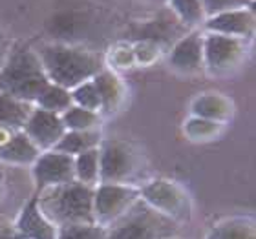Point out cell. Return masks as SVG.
Segmentation results:
<instances>
[{
  "instance_id": "obj_3",
  "label": "cell",
  "mask_w": 256,
  "mask_h": 239,
  "mask_svg": "<svg viewBox=\"0 0 256 239\" xmlns=\"http://www.w3.org/2000/svg\"><path fill=\"white\" fill-rule=\"evenodd\" d=\"M50 84L37 55V49L26 44L13 46L10 57L0 68V93L11 95L35 106L37 97Z\"/></svg>"
},
{
  "instance_id": "obj_26",
  "label": "cell",
  "mask_w": 256,
  "mask_h": 239,
  "mask_svg": "<svg viewBox=\"0 0 256 239\" xmlns=\"http://www.w3.org/2000/svg\"><path fill=\"white\" fill-rule=\"evenodd\" d=\"M72 93V102L75 106L90 110V112L101 113V101H99V93H97L96 86L92 80H86L82 84L75 86L74 90H70Z\"/></svg>"
},
{
  "instance_id": "obj_5",
  "label": "cell",
  "mask_w": 256,
  "mask_h": 239,
  "mask_svg": "<svg viewBox=\"0 0 256 239\" xmlns=\"http://www.w3.org/2000/svg\"><path fill=\"white\" fill-rule=\"evenodd\" d=\"M178 227L180 225L138 199L121 218L106 227V232L108 239H163L176 236Z\"/></svg>"
},
{
  "instance_id": "obj_33",
  "label": "cell",
  "mask_w": 256,
  "mask_h": 239,
  "mask_svg": "<svg viewBox=\"0 0 256 239\" xmlns=\"http://www.w3.org/2000/svg\"><path fill=\"white\" fill-rule=\"evenodd\" d=\"M163 239H182V238H178V236H168V238H163Z\"/></svg>"
},
{
  "instance_id": "obj_2",
  "label": "cell",
  "mask_w": 256,
  "mask_h": 239,
  "mask_svg": "<svg viewBox=\"0 0 256 239\" xmlns=\"http://www.w3.org/2000/svg\"><path fill=\"white\" fill-rule=\"evenodd\" d=\"M37 207L50 223L59 227L96 223L94 221V188L77 181L44 188L35 194Z\"/></svg>"
},
{
  "instance_id": "obj_20",
  "label": "cell",
  "mask_w": 256,
  "mask_h": 239,
  "mask_svg": "<svg viewBox=\"0 0 256 239\" xmlns=\"http://www.w3.org/2000/svg\"><path fill=\"white\" fill-rule=\"evenodd\" d=\"M60 121L66 132H92V130H101L102 117L101 113L72 104L66 112L60 113Z\"/></svg>"
},
{
  "instance_id": "obj_12",
  "label": "cell",
  "mask_w": 256,
  "mask_h": 239,
  "mask_svg": "<svg viewBox=\"0 0 256 239\" xmlns=\"http://www.w3.org/2000/svg\"><path fill=\"white\" fill-rule=\"evenodd\" d=\"M202 31L220 33L225 37H234L242 40H251L254 35V9L240 7L207 16L202 26Z\"/></svg>"
},
{
  "instance_id": "obj_1",
  "label": "cell",
  "mask_w": 256,
  "mask_h": 239,
  "mask_svg": "<svg viewBox=\"0 0 256 239\" xmlns=\"http://www.w3.org/2000/svg\"><path fill=\"white\" fill-rule=\"evenodd\" d=\"M37 55L50 82L66 90L92 80L104 68V60L97 51L75 44H44L37 49Z\"/></svg>"
},
{
  "instance_id": "obj_30",
  "label": "cell",
  "mask_w": 256,
  "mask_h": 239,
  "mask_svg": "<svg viewBox=\"0 0 256 239\" xmlns=\"http://www.w3.org/2000/svg\"><path fill=\"white\" fill-rule=\"evenodd\" d=\"M11 49H13V42H11V38L8 37L2 29H0V68H2L4 62L8 60Z\"/></svg>"
},
{
  "instance_id": "obj_4",
  "label": "cell",
  "mask_w": 256,
  "mask_h": 239,
  "mask_svg": "<svg viewBox=\"0 0 256 239\" xmlns=\"http://www.w3.org/2000/svg\"><path fill=\"white\" fill-rule=\"evenodd\" d=\"M144 176V154L128 139L110 137L99 144V183L139 186Z\"/></svg>"
},
{
  "instance_id": "obj_8",
  "label": "cell",
  "mask_w": 256,
  "mask_h": 239,
  "mask_svg": "<svg viewBox=\"0 0 256 239\" xmlns=\"http://www.w3.org/2000/svg\"><path fill=\"white\" fill-rule=\"evenodd\" d=\"M138 199L139 186L99 183L94 188V221L106 229Z\"/></svg>"
},
{
  "instance_id": "obj_7",
  "label": "cell",
  "mask_w": 256,
  "mask_h": 239,
  "mask_svg": "<svg viewBox=\"0 0 256 239\" xmlns=\"http://www.w3.org/2000/svg\"><path fill=\"white\" fill-rule=\"evenodd\" d=\"M247 42L220 33L203 31V71L210 75H229L246 60Z\"/></svg>"
},
{
  "instance_id": "obj_21",
  "label": "cell",
  "mask_w": 256,
  "mask_h": 239,
  "mask_svg": "<svg viewBox=\"0 0 256 239\" xmlns=\"http://www.w3.org/2000/svg\"><path fill=\"white\" fill-rule=\"evenodd\" d=\"M75 181L96 188L99 185V148L88 150L74 157Z\"/></svg>"
},
{
  "instance_id": "obj_27",
  "label": "cell",
  "mask_w": 256,
  "mask_h": 239,
  "mask_svg": "<svg viewBox=\"0 0 256 239\" xmlns=\"http://www.w3.org/2000/svg\"><path fill=\"white\" fill-rule=\"evenodd\" d=\"M205 13V18L224 11L240 9V7H254V0H200Z\"/></svg>"
},
{
  "instance_id": "obj_17",
  "label": "cell",
  "mask_w": 256,
  "mask_h": 239,
  "mask_svg": "<svg viewBox=\"0 0 256 239\" xmlns=\"http://www.w3.org/2000/svg\"><path fill=\"white\" fill-rule=\"evenodd\" d=\"M205 239H256V223L249 216L222 219L208 229Z\"/></svg>"
},
{
  "instance_id": "obj_11",
  "label": "cell",
  "mask_w": 256,
  "mask_h": 239,
  "mask_svg": "<svg viewBox=\"0 0 256 239\" xmlns=\"http://www.w3.org/2000/svg\"><path fill=\"white\" fill-rule=\"evenodd\" d=\"M22 132L32 139L33 144L40 152H46V150H54L57 146L60 137L66 133V128L60 121V115L35 106L22 128Z\"/></svg>"
},
{
  "instance_id": "obj_32",
  "label": "cell",
  "mask_w": 256,
  "mask_h": 239,
  "mask_svg": "<svg viewBox=\"0 0 256 239\" xmlns=\"http://www.w3.org/2000/svg\"><path fill=\"white\" fill-rule=\"evenodd\" d=\"M146 2H154V4H166V0H146Z\"/></svg>"
},
{
  "instance_id": "obj_22",
  "label": "cell",
  "mask_w": 256,
  "mask_h": 239,
  "mask_svg": "<svg viewBox=\"0 0 256 239\" xmlns=\"http://www.w3.org/2000/svg\"><path fill=\"white\" fill-rule=\"evenodd\" d=\"M166 5L170 7L172 13L183 26L190 29H202L205 22V13H203L200 0H166Z\"/></svg>"
},
{
  "instance_id": "obj_19",
  "label": "cell",
  "mask_w": 256,
  "mask_h": 239,
  "mask_svg": "<svg viewBox=\"0 0 256 239\" xmlns=\"http://www.w3.org/2000/svg\"><path fill=\"white\" fill-rule=\"evenodd\" d=\"M102 141L101 130H92V132H66L60 137L54 150H59L62 154H68L72 157L88 152V150L99 148Z\"/></svg>"
},
{
  "instance_id": "obj_15",
  "label": "cell",
  "mask_w": 256,
  "mask_h": 239,
  "mask_svg": "<svg viewBox=\"0 0 256 239\" xmlns=\"http://www.w3.org/2000/svg\"><path fill=\"white\" fill-rule=\"evenodd\" d=\"M190 113L194 117L208 119L222 124H227L232 115H234V104L229 97L216 91H205L192 99L190 102Z\"/></svg>"
},
{
  "instance_id": "obj_10",
  "label": "cell",
  "mask_w": 256,
  "mask_h": 239,
  "mask_svg": "<svg viewBox=\"0 0 256 239\" xmlns=\"http://www.w3.org/2000/svg\"><path fill=\"white\" fill-rule=\"evenodd\" d=\"M168 66L180 75H198L203 71V31L190 29L172 46Z\"/></svg>"
},
{
  "instance_id": "obj_29",
  "label": "cell",
  "mask_w": 256,
  "mask_h": 239,
  "mask_svg": "<svg viewBox=\"0 0 256 239\" xmlns=\"http://www.w3.org/2000/svg\"><path fill=\"white\" fill-rule=\"evenodd\" d=\"M0 239H26L22 234H18V230L15 229V225L11 219L6 216H0Z\"/></svg>"
},
{
  "instance_id": "obj_25",
  "label": "cell",
  "mask_w": 256,
  "mask_h": 239,
  "mask_svg": "<svg viewBox=\"0 0 256 239\" xmlns=\"http://www.w3.org/2000/svg\"><path fill=\"white\" fill-rule=\"evenodd\" d=\"M57 239H108V232L97 223L68 225L57 229Z\"/></svg>"
},
{
  "instance_id": "obj_6",
  "label": "cell",
  "mask_w": 256,
  "mask_h": 239,
  "mask_svg": "<svg viewBox=\"0 0 256 239\" xmlns=\"http://www.w3.org/2000/svg\"><path fill=\"white\" fill-rule=\"evenodd\" d=\"M139 199L176 225L192 218V197L180 183L170 179H152L139 185Z\"/></svg>"
},
{
  "instance_id": "obj_14",
  "label": "cell",
  "mask_w": 256,
  "mask_h": 239,
  "mask_svg": "<svg viewBox=\"0 0 256 239\" xmlns=\"http://www.w3.org/2000/svg\"><path fill=\"white\" fill-rule=\"evenodd\" d=\"M96 86L97 93H99V101H101V117L104 115H114L118 113L123 106L124 99H126V88H124L123 80L112 68H104L92 79Z\"/></svg>"
},
{
  "instance_id": "obj_16",
  "label": "cell",
  "mask_w": 256,
  "mask_h": 239,
  "mask_svg": "<svg viewBox=\"0 0 256 239\" xmlns=\"http://www.w3.org/2000/svg\"><path fill=\"white\" fill-rule=\"evenodd\" d=\"M38 154H40V150L33 144L32 139L22 130H18L0 146V163L24 168V166H32Z\"/></svg>"
},
{
  "instance_id": "obj_23",
  "label": "cell",
  "mask_w": 256,
  "mask_h": 239,
  "mask_svg": "<svg viewBox=\"0 0 256 239\" xmlns=\"http://www.w3.org/2000/svg\"><path fill=\"white\" fill-rule=\"evenodd\" d=\"M72 93L66 88H60L57 84H52L50 82L46 88L42 90V93L37 97L35 101V106L40 108V110H46V112L57 113L60 115L62 112H66L70 106H72Z\"/></svg>"
},
{
  "instance_id": "obj_24",
  "label": "cell",
  "mask_w": 256,
  "mask_h": 239,
  "mask_svg": "<svg viewBox=\"0 0 256 239\" xmlns=\"http://www.w3.org/2000/svg\"><path fill=\"white\" fill-rule=\"evenodd\" d=\"M225 130V124L216 121H208V119L202 117H194L190 115L188 121H185V126H183V132L190 141L194 143H208V141H214L216 137H220Z\"/></svg>"
},
{
  "instance_id": "obj_28",
  "label": "cell",
  "mask_w": 256,
  "mask_h": 239,
  "mask_svg": "<svg viewBox=\"0 0 256 239\" xmlns=\"http://www.w3.org/2000/svg\"><path fill=\"white\" fill-rule=\"evenodd\" d=\"M112 68H132L136 60H134V48L130 44H119L116 51L112 49Z\"/></svg>"
},
{
  "instance_id": "obj_9",
  "label": "cell",
  "mask_w": 256,
  "mask_h": 239,
  "mask_svg": "<svg viewBox=\"0 0 256 239\" xmlns=\"http://www.w3.org/2000/svg\"><path fill=\"white\" fill-rule=\"evenodd\" d=\"M30 170H32V181L37 192L75 181L74 157L62 154L59 150L40 152L35 163L30 166Z\"/></svg>"
},
{
  "instance_id": "obj_31",
  "label": "cell",
  "mask_w": 256,
  "mask_h": 239,
  "mask_svg": "<svg viewBox=\"0 0 256 239\" xmlns=\"http://www.w3.org/2000/svg\"><path fill=\"white\" fill-rule=\"evenodd\" d=\"M2 197H4V183L0 179V201H2Z\"/></svg>"
},
{
  "instance_id": "obj_13",
  "label": "cell",
  "mask_w": 256,
  "mask_h": 239,
  "mask_svg": "<svg viewBox=\"0 0 256 239\" xmlns=\"http://www.w3.org/2000/svg\"><path fill=\"white\" fill-rule=\"evenodd\" d=\"M13 225L18 234L26 239H57V227L50 223L38 210L35 196L26 199L16 218L13 219Z\"/></svg>"
},
{
  "instance_id": "obj_18",
  "label": "cell",
  "mask_w": 256,
  "mask_h": 239,
  "mask_svg": "<svg viewBox=\"0 0 256 239\" xmlns=\"http://www.w3.org/2000/svg\"><path fill=\"white\" fill-rule=\"evenodd\" d=\"M33 108L35 106L32 102L0 93V126L8 128L11 132H18L24 128Z\"/></svg>"
}]
</instances>
